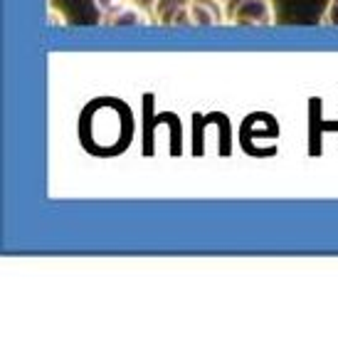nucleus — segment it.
<instances>
[{"label":"nucleus","mask_w":338,"mask_h":356,"mask_svg":"<svg viewBox=\"0 0 338 356\" xmlns=\"http://www.w3.org/2000/svg\"><path fill=\"white\" fill-rule=\"evenodd\" d=\"M101 22H104V25H149V22H153V15H151V10H146V8L128 3V6H124L121 10H117L114 15L101 17Z\"/></svg>","instance_id":"nucleus-5"},{"label":"nucleus","mask_w":338,"mask_h":356,"mask_svg":"<svg viewBox=\"0 0 338 356\" xmlns=\"http://www.w3.org/2000/svg\"><path fill=\"white\" fill-rule=\"evenodd\" d=\"M131 3H133V6H139V8H146V10H151L155 0H131Z\"/></svg>","instance_id":"nucleus-8"},{"label":"nucleus","mask_w":338,"mask_h":356,"mask_svg":"<svg viewBox=\"0 0 338 356\" xmlns=\"http://www.w3.org/2000/svg\"><path fill=\"white\" fill-rule=\"evenodd\" d=\"M321 25H338V0H328L326 10L321 15Z\"/></svg>","instance_id":"nucleus-7"},{"label":"nucleus","mask_w":338,"mask_h":356,"mask_svg":"<svg viewBox=\"0 0 338 356\" xmlns=\"http://www.w3.org/2000/svg\"><path fill=\"white\" fill-rule=\"evenodd\" d=\"M220 3H230V0H220Z\"/></svg>","instance_id":"nucleus-9"},{"label":"nucleus","mask_w":338,"mask_h":356,"mask_svg":"<svg viewBox=\"0 0 338 356\" xmlns=\"http://www.w3.org/2000/svg\"><path fill=\"white\" fill-rule=\"evenodd\" d=\"M131 111L121 102L96 99L84 109L82 124V141L92 154L111 156L119 154L128 146L131 141Z\"/></svg>","instance_id":"nucleus-1"},{"label":"nucleus","mask_w":338,"mask_h":356,"mask_svg":"<svg viewBox=\"0 0 338 356\" xmlns=\"http://www.w3.org/2000/svg\"><path fill=\"white\" fill-rule=\"evenodd\" d=\"M190 3L193 0H155L151 8L153 22L161 25H190Z\"/></svg>","instance_id":"nucleus-3"},{"label":"nucleus","mask_w":338,"mask_h":356,"mask_svg":"<svg viewBox=\"0 0 338 356\" xmlns=\"http://www.w3.org/2000/svg\"><path fill=\"white\" fill-rule=\"evenodd\" d=\"M228 22V10L220 0H193L190 3V25H222Z\"/></svg>","instance_id":"nucleus-4"},{"label":"nucleus","mask_w":338,"mask_h":356,"mask_svg":"<svg viewBox=\"0 0 338 356\" xmlns=\"http://www.w3.org/2000/svg\"><path fill=\"white\" fill-rule=\"evenodd\" d=\"M128 3H131V0H94V8L99 10L101 17H109L117 10H121L124 6H128Z\"/></svg>","instance_id":"nucleus-6"},{"label":"nucleus","mask_w":338,"mask_h":356,"mask_svg":"<svg viewBox=\"0 0 338 356\" xmlns=\"http://www.w3.org/2000/svg\"><path fill=\"white\" fill-rule=\"evenodd\" d=\"M228 22L233 25H274L272 0H230Z\"/></svg>","instance_id":"nucleus-2"}]
</instances>
